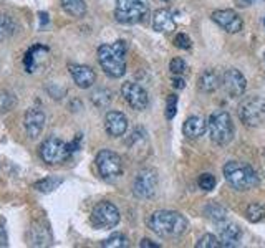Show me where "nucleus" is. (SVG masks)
Returning <instances> with one entry per match:
<instances>
[{
    "label": "nucleus",
    "mask_w": 265,
    "mask_h": 248,
    "mask_svg": "<svg viewBox=\"0 0 265 248\" xmlns=\"http://www.w3.org/2000/svg\"><path fill=\"white\" fill-rule=\"evenodd\" d=\"M148 227L156 233L158 237L172 238L179 237L187 230L189 222L184 215L174 210H156L154 214L149 217Z\"/></svg>",
    "instance_id": "obj_1"
},
{
    "label": "nucleus",
    "mask_w": 265,
    "mask_h": 248,
    "mask_svg": "<svg viewBox=\"0 0 265 248\" xmlns=\"http://www.w3.org/2000/svg\"><path fill=\"white\" fill-rule=\"evenodd\" d=\"M207 129V121L204 116H191L186 119V123L183 126V132L186 138L189 139H197L201 136H204V132Z\"/></svg>",
    "instance_id": "obj_19"
},
{
    "label": "nucleus",
    "mask_w": 265,
    "mask_h": 248,
    "mask_svg": "<svg viewBox=\"0 0 265 248\" xmlns=\"http://www.w3.org/2000/svg\"><path fill=\"white\" fill-rule=\"evenodd\" d=\"M146 13H148V5L144 0H116L115 17L120 24H138L146 17Z\"/></svg>",
    "instance_id": "obj_6"
},
{
    "label": "nucleus",
    "mask_w": 265,
    "mask_h": 248,
    "mask_svg": "<svg viewBox=\"0 0 265 248\" xmlns=\"http://www.w3.org/2000/svg\"><path fill=\"white\" fill-rule=\"evenodd\" d=\"M126 43L118 40L115 43H104L98 48V61L103 72L111 78H121L126 73Z\"/></svg>",
    "instance_id": "obj_2"
},
{
    "label": "nucleus",
    "mask_w": 265,
    "mask_h": 248,
    "mask_svg": "<svg viewBox=\"0 0 265 248\" xmlns=\"http://www.w3.org/2000/svg\"><path fill=\"white\" fill-rule=\"evenodd\" d=\"M61 184V179H53V177H47V179H41L35 184V189L38 190V192H43V194H48L52 192L53 189H57Z\"/></svg>",
    "instance_id": "obj_27"
},
{
    "label": "nucleus",
    "mask_w": 265,
    "mask_h": 248,
    "mask_svg": "<svg viewBox=\"0 0 265 248\" xmlns=\"http://www.w3.org/2000/svg\"><path fill=\"white\" fill-rule=\"evenodd\" d=\"M152 28L159 33H171L176 30V20L169 10L159 9L152 15Z\"/></svg>",
    "instance_id": "obj_18"
},
{
    "label": "nucleus",
    "mask_w": 265,
    "mask_h": 248,
    "mask_svg": "<svg viewBox=\"0 0 265 248\" xmlns=\"http://www.w3.org/2000/svg\"><path fill=\"white\" fill-rule=\"evenodd\" d=\"M158 172L154 169H143L132 184V192L139 198H152L158 190Z\"/></svg>",
    "instance_id": "obj_10"
},
{
    "label": "nucleus",
    "mask_w": 265,
    "mask_h": 248,
    "mask_svg": "<svg viewBox=\"0 0 265 248\" xmlns=\"http://www.w3.org/2000/svg\"><path fill=\"white\" fill-rule=\"evenodd\" d=\"M211 17L215 24H217L222 30H226L227 33H239L244 27L242 18L239 17V13L232 9H222V10H214L211 13Z\"/></svg>",
    "instance_id": "obj_12"
},
{
    "label": "nucleus",
    "mask_w": 265,
    "mask_h": 248,
    "mask_svg": "<svg viewBox=\"0 0 265 248\" xmlns=\"http://www.w3.org/2000/svg\"><path fill=\"white\" fill-rule=\"evenodd\" d=\"M24 126H25L27 136L30 139L40 138V134L43 132V127H45V112L40 108H30L25 112Z\"/></svg>",
    "instance_id": "obj_14"
},
{
    "label": "nucleus",
    "mask_w": 265,
    "mask_h": 248,
    "mask_svg": "<svg viewBox=\"0 0 265 248\" xmlns=\"http://www.w3.org/2000/svg\"><path fill=\"white\" fill-rule=\"evenodd\" d=\"M13 20L9 17V15H0V41L7 40L9 37L13 35Z\"/></svg>",
    "instance_id": "obj_25"
},
{
    "label": "nucleus",
    "mask_w": 265,
    "mask_h": 248,
    "mask_svg": "<svg viewBox=\"0 0 265 248\" xmlns=\"http://www.w3.org/2000/svg\"><path fill=\"white\" fill-rule=\"evenodd\" d=\"M61 7L67 13H70L72 17L80 18L86 13V4L85 0H60Z\"/></svg>",
    "instance_id": "obj_22"
},
{
    "label": "nucleus",
    "mask_w": 265,
    "mask_h": 248,
    "mask_svg": "<svg viewBox=\"0 0 265 248\" xmlns=\"http://www.w3.org/2000/svg\"><path fill=\"white\" fill-rule=\"evenodd\" d=\"M246 217H247V220L249 222H260L262 218L265 217V209H263V205L260 204H250L247 210H246Z\"/></svg>",
    "instance_id": "obj_24"
},
{
    "label": "nucleus",
    "mask_w": 265,
    "mask_h": 248,
    "mask_svg": "<svg viewBox=\"0 0 265 248\" xmlns=\"http://www.w3.org/2000/svg\"><path fill=\"white\" fill-rule=\"evenodd\" d=\"M104 129L111 138H120L128 129V118L120 111H109L104 116Z\"/></svg>",
    "instance_id": "obj_15"
},
{
    "label": "nucleus",
    "mask_w": 265,
    "mask_h": 248,
    "mask_svg": "<svg viewBox=\"0 0 265 248\" xmlns=\"http://www.w3.org/2000/svg\"><path fill=\"white\" fill-rule=\"evenodd\" d=\"M174 45L181 50H189L192 47V40L189 38V35L186 33H178L176 37H174Z\"/></svg>",
    "instance_id": "obj_33"
},
{
    "label": "nucleus",
    "mask_w": 265,
    "mask_h": 248,
    "mask_svg": "<svg viewBox=\"0 0 265 248\" xmlns=\"http://www.w3.org/2000/svg\"><path fill=\"white\" fill-rule=\"evenodd\" d=\"M206 215L211 218V220H214L215 223H219L222 220H226L227 218V210L224 207H220V205L217 204H211L206 207Z\"/></svg>",
    "instance_id": "obj_23"
},
{
    "label": "nucleus",
    "mask_w": 265,
    "mask_h": 248,
    "mask_svg": "<svg viewBox=\"0 0 265 248\" xmlns=\"http://www.w3.org/2000/svg\"><path fill=\"white\" fill-rule=\"evenodd\" d=\"M209 136L219 146H227L234 139V123L226 111H215L207 121Z\"/></svg>",
    "instance_id": "obj_4"
},
{
    "label": "nucleus",
    "mask_w": 265,
    "mask_h": 248,
    "mask_svg": "<svg viewBox=\"0 0 265 248\" xmlns=\"http://www.w3.org/2000/svg\"><path fill=\"white\" fill-rule=\"evenodd\" d=\"M224 177L229 186L240 192H246L259 186V175L246 162L231 161L224 166Z\"/></svg>",
    "instance_id": "obj_3"
},
{
    "label": "nucleus",
    "mask_w": 265,
    "mask_h": 248,
    "mask_svg": "<svg viewBox=\"0 0 265 248\" xmlns=\"http://www.w3.org/2000/svg\"><path fill=\"white\" fill-rule=\"evenodd\" d=\"M217 225H219V235L222 240V246H234L235 242H239L240 240L242 230L237 223L227 222V218H226V220L219 222Z\"/></svg>",
    "instance_id": "obj_17"
},
{
    "label": "nucleus",
    "mask_w": 265,
    "mask_h": 248,
    "mask_svg": "<svg viewBox=\"0 0 265 248\" xmlns=\"http://www.w3.org/2000/svg\"><path fill=\"white\" fill-rule=\"evenodd\" d=\"M121 95L124 99H126V103L131 106V108L136 111H143L148 108V104H149L148 93H146V89L143 86H139L138 83L126 81L121 86Z\"/></svg>",
    "instance_id": "obj_11"
},
{
    "label": "nucleus",
    "mask_w": 265,
    "mask_h": 248,
    "mask_svg": "<svg viewBox=\"0 0 265 248\" xmlns=\"http://www.w3.org/2000/svg\"><path fill=\"white\" fill-rule=\"evenodd\" d=\"M263 25H265V18H263Z\"/></svg>",
    "instance_id": "obj_39"
},
{
    "label": "nucleus",
    "mask_w": 265,
    "mask_h": 248,
    "mask_svg": "<svg viewBox=\"0 0 265 248\" xmlns=\"http://www.w3.org/2000/svg\"><path fill=\"white\" fill-rule=\"evenodd\" d=\"M40 17H41V25H45V24H48V15L45 12H41L40 13Z\"/></svg>",
    "instance_id": "obj_38"
},
{
    "label": "nucleus",
    "mask_w": 265,
    "mask_h": 248,
    "mask_svg": "<svg viewBox=\"0 0 265 248\" xmlns=\"http://www.w3.org/2000/svg\"><path fill=\"white\" fill-rule=\"evenodd\" d=\"M45 50H48L43 45H33L29 52L25 53V58H24V65H25V72L33 73L35 70L38 66V56L40 53H43Z\"/></svg>",
    "instance_id": "obj_21"
},
{
    "label": "nucleus",
    "mask_w": 265,
    "mask_h": 248,
    "mask_svg": "<svg viewBox=\"0 0 265 248\" xmlns=\"http://www.w3.org/2000/svg\"><path fill=\"white\" fill-rule=\"evenodd\" d=\"M169 70L172 75H183L186 72V63L183 58H172L169 63Z\"/></svg>",
    "instance_id": "obj_34"
},
{
    "label": "nucleus",
    "mask_w": 265,
    "mask_h": 248,
    "mask_svg": "<svg viewBox=\"0 0 265 248\" xmlns=\"http://www.w3.org/2000/svg\"><path fill=\"white\" fill-rule=\"evenodd\" d=\"M72 147L67 144L65 141H61L60 138H48L43 141V144L40 146V157L47 164H60L65 162L70 154H72Z\"/></svg>",
    "instance_id": "obj_7"
},
{
    "label": "nucleus",
    "mask_w": 265,
    "mask_h": 248,
    "mask_svg": "<svg viewBox=\"0 0 265 248\" xmlns=\"http://www.w3.org/2000/svg\"><path fill=\"white\" fill-rule=\"evenodd\" d=\"M111 99H113V98H111V91L104 89V88L96 89L95 93H93V96H92L93 104H96L98 108H106V106L111 103Z\"/></svg>",
    "instance_id": "obj_26"
},
{
    "label": "nucleus",
    "mask_w": 265,
    "mask_h": 248,
    "mask_svg": "<svg viewBox=\"0 0 265 248\" xmlns=\"http://www.w3.org/2000/svg\"><path fill=\"white\" fill-rule=\"evenodd\" d=\"M172 86L176 88V89H184L186 88V81L183 80V78H178V75H176V78H172Z\"/></svg>",
    "instance_id": "obj_36"
},
{
    "label": "nucleus",
    "mask_w": 265,
    "mask_h": 248,
    "mask_svg": "<svg viewBox=\"0 0 265 248\" xmlns=\"http://www.w3.org/2000/svg\"><path fill=\"white\" fill-rule=\"evenodd\" d=\"M197 248H217V246H222V243L219 242V238L215 235H211V233H207V235L201 237V240L196 243Z\"/></svg>",
    "instance_id": "obj_30"
},
{
    "label": "nucleus",
    "mask_w": 265,
    "mask_h": 248,
    "mask_svg": "<svg viewBox=\"0 0 265 248\" xmlns=\"http://www.w3.org/2000/svg\"><path fill=\"white\" fill-rule=\"evenodd\" d=\"M164 2H167V0H164Z\"/></svg>",
    "instance_id": "obj_41"
},
{
    "label": "nucleus",
    "mask_w": 265,
    "mask_h": 248,
    "mask_svg": "<svg viewBox=\"0 0 265 248\" xmlns=\"http://www.w3.org/2000/svg\"><path fill=\"white\" fill-rule=\"evenodd\" d=\"M220 86V78L215 70H206L197 78V88L204 93H212Z\"/></svg>",
    "instance_id": "obj_20"
},
{
    "label": "nucleus",
    "mask_w": 265,
    "mask_h": 248,
    "mask_svg": "<svg viewBox=\"0 0 265 248\" xmlns=\"http://www.w3.org/2000/svg\"><path fill=\"white\" fill-rule=\"evenodd\" d=\"M96 167L103 179L106 181H115L123 174V161L116 152L109 151V149H103L96 155Z\"/></svg>",
    "instance_id": "obj_8"
},
{
    "label": "nucleus",
    "mask_w": 265,
    "mask_h": 248,
    "mask_svg": "<svg viewBox=\"0 0 265 248\" xmlns=\"http://www.w3.org/2000/svg\"><path fill=\"white\" fill-rule=\"evenodd\" d=\"M263 60H265V55H263Z\"/></svg>",
    "instance_id": "obj_40"
},
{
    "label": "nucleus",
    "mask_w": 265,
    "mask_h": 248,
    "mask_svg": "<svg viewBox=\"0 0 265 248\" xmlns=\"http://www.w3.org/2000/svg\"><path fill=\"white\" fill-rule=\"evenodd\" d=\"M92 223L100 230L113 229V227L120 223V210L116 209L115 204L108 200L96 204L92 212Z\"/></svg>",
    "instance_id": "obj_9"
},
{
    "label": "nucleus",
    "mask_w": 265,
    "mask_h": 248,
    "mask_svg": "<svg viewBox=\"0 0 265 248\" xmlns=\"http://www.w3.org/2000/svg\"><path fill=\"white\" fill-rule=\"evenodd\" d=\"M222 84H224L226 93L231 98H240L246 93V88H247L246 76L235 68H229L224 73V76H222Z\"/></svg>",
    "instance_id": "obj_13"
},
{
    "label": "nucleus",
    "mask_w": 265,
    "mask_h": 248,
    "mask_svg": "<svg viewBox=\"0 0 265 248\" xmlns=\"http://www.w3.org/2000/svg\"><path fill=\"white\" fill-rule=\"evenodd\" d=\"M139 246H141V248H161V245H158V243H152L151 240H148V238L141 240V243H139Z\"/></svg>",
    "instance_id": "obj_37"
},
{
    "label": "nucleus",
    "mask_w": 265,
    "mask_h": 248,
    "mask_svg": "<svg viewBox=\"0 0 265 248\" xmlns=\"http://www.w3.org/2000/svg\"><path fill=\"white\" fill-rule=\"evenodd\" d=\"M7 242H9V238H7V232H5L4 227L0 225V248H5L7 245H9Z\"/></svg>",
    "instance_id": "obj_35"
},
{
    "label": "nucleus",
    "mask_w": 265,
    "mask_h": 248,
    "mask_svg": "<svg viewBox=\"0 0 265 248\" xmlns=\"http://www.w3.org/2000/svg\"><path fill=\"white\" fill-rule=\"evenodd\" d=\"M197 184H199V187L202 189V190H212L214 187H215V184H217V181H215V177L212 175V174H202V175H199V181H197Z\"/></svg>",
    "instance_id": "obj_31"
},
{
    "label": "nucleus",
    "mask_w": 265,
    "mask_h": 248,
    "mask_svg": "<svg viewBox=\"0 0 265 248\" xmlns=\"http://www.w3.org/2000/svg\"><path fill=\"white\" fill-rule=\"evenodd\" d=\"M68 70H70V75H72L75 84L81 89L92 88L96 81V73L86 65H70Z\"/></svg>",
    "instance_id": "obj_16"
},
{
    "label": "nucleus",
    "mask_w": 265,
    "mask_h": 248,
    "mask_svg": "<svg viewBox=\"0 0 265 248\" xmlns=\"http://www.w3.org/2000/svg\"><path fill=\"white\" fill-rule=\"evenodd\" d=\"M237 112L247 127H259L265 121V99L260 96H246L237 108Z\"/></svg>",
    "instance_id": "obj_5"
},
{
    "label": "nucleus",
    "mask_w": 265,
    "mask_h": 248,
    "mask_svg": "<svg viewBox=\"0 0 265 248\" xmlns=\"http://www.w3.org/2000/svg\"><path fill=\"white\" fill-rule=\"evenodd\" d=\"M17 104V98L9 91H0V112L10 111Z\"/></svg>",
    "instance_id": "obj_28"
},
{
    "label": "nucleus",
    "mask_w": 265,
    "mask_h": 248,
    "mask_svg": "<svg viewBox=\"0 0 265 248\" xmlns=\"http://www.w3.org/2000/svg\"><path fill=\"white\" fill-rule=\"evenodd\" d=\"M103 246L106 248H124L128 246V240L121 233H115V235H111L109 238H106L103 242Z\"/></svg>",
    "instance_id": "obj_29"
},
{
    "label": "nucleus",
    "mask_w": 265,
    "mask_h": 248,
    "mask_svg": "<svg viewBox=\"0 0 265 248\" xmlns=\"http://www.w3.org/2000/svg\"><path fill=\"white\" fill-rule=\"evenodd\" d=\"M178 111V96L169 95L166 99V119H172Z\"/></svg>",
    "instance_id": "obj_32"
}]
</instances>
